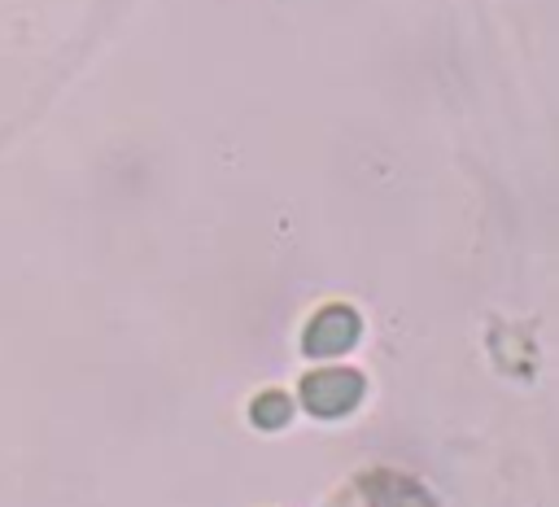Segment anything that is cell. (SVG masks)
Wrapping results in <instances>:
<instances>
[{"mask_svg": "<svg viewBox=\"0 0 559 507\" xmlns=\"http://www.w3.org/2000/svg\"><path fill=\"white\" fill-rule=\"evenodd\" d=\"M249 415H253V424H258V428H280V424H288L293 402H288V393H280V389H266V393H258V398H253Z\"/></svg>", "mask_w": 559, "mask_h": 507, "instance_id": "obj_4", "label": "cell"}, {"mask_svg": "<svg viewBox=\"0 0 559 507\" xmlns=\"http://www.w3.org/2000/svg\"><path fill=\"white\" fill-rule=\"evenodd\" d=\"M362 332V319L349 310V306H323L310 323H306V337H301V350L310 358H332V354H345Z\"/></svg>", "mask_w": 559, "mask_h": 507, "instance_id": "obj_3", "label": "cell"}, {"mask_svg": "<svg viewBox=\"0 0 559 507\" xmlns=\"http://www.w3.org/2000/svg\"><path fill=\"white\" fill-rule=\"evenodd\" d=\"M362 372L354 367H319L301 380V402L310 415H323V420H336V415H349L358 402H362Z\"/></svg>", "mask_w": 559, "mask_h": 507, "instance_id": "obj_2", "label": "cell"}, {"mask_svg": "<svg viewBox=\"0 0 559 507\" xmlns=\"http://www.w3.org/2000/svg\"><path fill=\"white\" fill-rule=\"evenodd\" d=\"M328 507H437V498L406 472L393 468H367L349 476Z\"/></svg>", "mask_w": 559, "mask_h": 507, "instance_id": "obj_1", "label": "cell"}]
</instances>
